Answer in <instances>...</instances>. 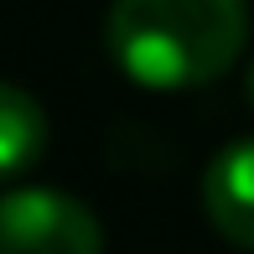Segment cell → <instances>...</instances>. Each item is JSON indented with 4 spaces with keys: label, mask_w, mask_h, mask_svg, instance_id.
Returning <instances> with one entry per match:
<instances>
[{
    "label": "cell",
    "mask_w": 254,
    "mask_h": 254,
    "mask_svg": "<svg viewBox=\"0 0 254 254\" xmlns=\"http://www.w3.org/2000/svg\"><path fill=\"white\" fill-rule=\"evenodd\" d=\"M249 42L244 0H114L104 47L140 88H197L223 78Z\"/></svg>",
    "instance_id": "1"
},
{
    "label": "cell",
    "mask_w": 254,
    "mask_h": 254,
    "mask_svg": "<svg viewBox=\"0 0 254 254\" xmlns=\"http://www.w3.org/2000/svg\"><path fill=\"white\" fill-rule=\"evenodd\" d=\"M0 254H104V228L67 192L21 187L0 197Z\"/></svg>",
    "instance_id": "2"
},
{
    "label": "cell",
    "mask_w": 254,
    "mask_h": 254,
    "mask_svg": "<svg viewBox=\"0 0 254 254\" xmlns=\"http://www.w3.org/2000/svg\"><path fill=\"white\" fill-rule=\"evenodd\" d=\"M207 223L239 249H254V140H234L202 177Z\"/></svg>",
    "instance_id": "3"
},
{
    "label": "cell",
    "mask_w": 254,
    "mask_h": 254,
    "mask_svg": "<svg viewBox=\"0 0 254 254\" xmlns=\"http://www.w3.org/2000/svg\"><path fill=\"white\" fill-rule=\"evenodd\" d=\"M47 151V114L16 83H0V182L21 177Z\"/></svg>",
    "instance_id": "4"
},
{
    "label": "cell",
    "mask_w": 254,
    "mask_h": 254,
    "mask_svg": "<svg viewBox=\"0 0 254 254\" xmlns=\"http://www.w3.org/2000/svg\"><path fill=\"white\" fill-rule=\"evenodd\" d=\"M244 88H249V109H254V67H249V83Z\"/></svg>",
    "instance_id": "5"
}]
</instances>
